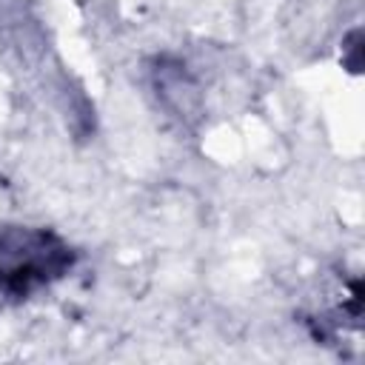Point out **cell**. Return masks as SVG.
<instances>
[{
	"label": "cell",
	"instance_id": "6da1fadb",
	"mask_svg": "<svg viewBox=\"0 0 365 365\" xmlns=\"http://www.w3.org/2000/svg\"><path fill=\"white\" fill-rule=\"evenodd\" d=\"M63 254L46 234L9 231L0 234V285L23 288L29 282L43 279L48 265Z\"/></svg>",
	"mask_w": 365,
	"mask_h": 365
}]
</instances>
